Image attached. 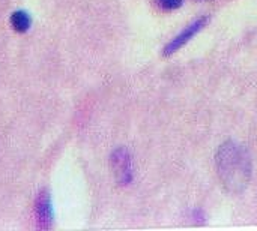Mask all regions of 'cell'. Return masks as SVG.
<instances>
[{"label": "cell", "instance_id": "obj_1", "mask_svg": "<svg viewBox=\"0 0 257 231\" xmlns=\"http://www.w3.org/2000/svg\"><path fill=\"white\" fill-rule=\"evenodd\" d=\"M215 168L224 189L230 194H241L251 177L250 153L244 146L226 141L217 150Z\"/></svg>", "mask_w": 257, "mask_h": 231}, {"label": "cell", "instance_id": "obj_2", "mask_svg": "<svg viewBox=\"0 0 257 231\" xmlns=\"http://www.w3.org/2000/svg\"><path fill=\"white\" fill-rule=\"evenodd\" d=\"M111 168L114 171L116 180L119 185L126 186L133 180V158L130 152L123 147H119L111 155Z\"/></svg>", "mask_w": 257, "mask_h": 231}, {"label": "cell", "instance_id": "obj_3", "mask_svg": "<svg viewBox=\"0 0 257 231\" xmlns=\"http://www.w3.org/2000/svg\"><path fill=\"white\" fill-rule=\"evenodd\" d=\"M208 21H209V18L208 17H202V18H199V20H196V21H193L190 26H187L178 36H175L166 47H164V56H172V54H175L178 50H181L185 44H188L200 30H203L205 29V26L208 24Z\"/></svg>", "mask_w": 257, "mask_h": 231}, {"label": "cell", "instance_id": "obj_4", "mask_svg": "<svg viewBox=\"0 0 257 231\" xmlns=\"http://www.w3.org/2000/svg\"><path fill=\"white\" fill-rule=\"evenodd\" d=\"M35 213L41 228H48L51 225V219H53L51 204H50V197L45 191L41 192L35 201Z\"/></svg>", "mask_w": 257, "mask_h": 231}, {"label": "cell", "instance_id": "obj_5", "mask_svg": "<svg viewBox=\"0 0 257 231\" xmlns=\"http://www.w3.org/2000/svg\"><path fill=\"white\" fill-rule=\"evenodd\" d=\"M11 23H12V27L17 30V32H26L29 27H30V17L27 12L24 11H17L12 14L11 17Z\"/></svg>", "mask_w": 257, "mask_h": 231}, {"label": "cell", "instance_id": "obj_6", "mask_svg": "<svg viewBox=\"0 0 257 231\" xmlns=\"http://www.w3.org/2000/svg\"><path fill=\"white\" fill-rule=\"evenodd\" d=\"M157 6L164 11V12H170V11H175L178 8L182 6L184 0H155Z\"/></svg>", "mask_w": 257, "mask_h": 231}]
</instances>
